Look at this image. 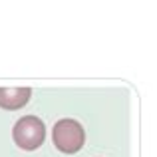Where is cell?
<instances>
[{
  "label": "cell",
  "instance_id": "1",
  "mask_svg": "<svg viewBox=\"0 0 157 157\" xmlns=\"http://www.w3.org/2000/svg\"><path fill=\"white\" fill-rule=\"evenodd\" d=\"M52 141L58 151H62L66 155H72V153H78L84 147L86 131L80 125V121L64 117L60 121H56V125L52 127Z\"/></svg>",
  "mask_w": 157,
  "mask_h": 157
},
{
  "label": "cell",
  "instance_id": "2",
  "mask_svg": "<svg viewBox=\"0 0 157 157\" xmlns=\"http://www.w3.org/2000/svg\"><path fill=\"white\" fill-rule=\"evenodd\" d=\"M12 139L24 151H34L46 139V125L36 115H24L12 127Z\"/></svg>",
  "mask_w": 157,
  "mask_h": 157
},
{
  "label": "cell",
  "instance_id": "3",
  "mask_svg": "<svg viewBox=\"0 0 157 157\" xmlns=\"http://www.w3.org/2000/svg\"><path fill=\"white\" fill-rule=\"evenodd\" d=\"M30 88H0V107L8 111L20 109L30 101Z\"/></svg>",
  "mask_w": 157,
  "mask_h": 157
}]
</instances>
